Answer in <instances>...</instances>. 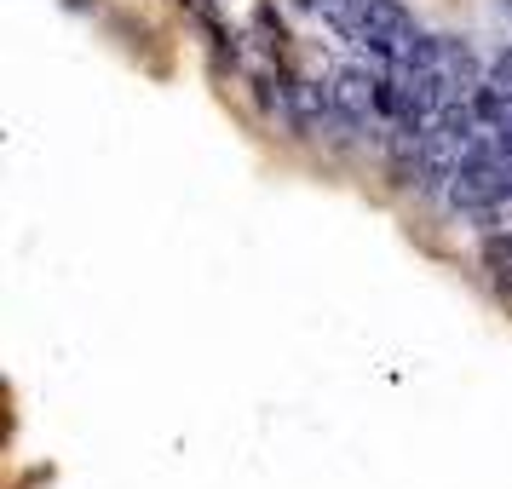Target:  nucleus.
I'll return each instance as SVG.
<instances>
[{"instance_id": "obj_1", "label": "nucleus", "mask_w": 512, "mask_h": 489, "mask_svg": "<svg viewBox=\"0 0 512 489\" xmlns=\"http://www.w3.org/2000/svg\"><path fill=\"white\" fill-rule=\"evenodd\" d=\"M328 24L346 35L351 47H363V52H374L380 64H392L397 58V47L415 35V12L403 6V0H346V6H334V12H323Z\"/></svg>"}, {"instance_id": "obj_2", "label": "nucleus", "mask_w": 512, "mask_h": 489, "mask_svg": "<svg viewBox=\"0 0 512 489\" xmlns=\"http://www.w3.org/2000/svg\"><path fill=\"white\" fill-rule=\"evenodd\" d=\"M328 81H334V98H340L346 121L357 127V139H380V104H374V87H380V75H369L363 64H340V70L328 75Z\"/></svg>"}, {"instance_id": "obj_3", "label": "nucleus", "mask_w": 512, "mask_h": 489, "mask_svg": "<svg viewBox=\"0 0 512 489\" xmlns=\"http://www.w3.org/2000/svg\"><path fill=\"white\" fill-rule=\"evenodd\" d=\"M443 75H449L455 98H472L484 87V58H478V47L466 35H443Z\"/></svg>"}]
</instances>
